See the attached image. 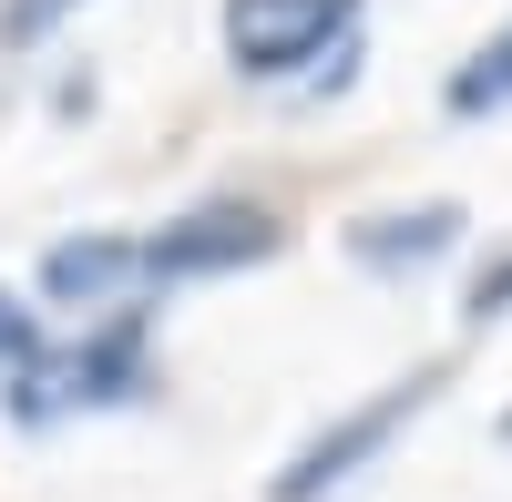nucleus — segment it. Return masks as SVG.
Segmentation results:
<instances>
[{"label": "nucleus", "mask_w": 512, "mask_h": 502, "mask_svg": "<svg viewBox=\"0 0 512 502\" xmlns=\"http://www.w3.org/2000/svg\"><path fill=\"white\" fill-rule=\"evenodd\" d=\"M154 390H164L154 298H134V308H103V318H82L72 339L41 349V369L11 400V421L21 431H72V421H103V410H144Z\"/></svg>", "instance_id": "f257e3e1"}, {"label": "nucleus", "mask_w": 512, "mask_h": 502, "mask_svg": "<svg viewBox=\"0 0 512 502\" xmlns=\"http://www.w3.org/2000/svg\"><path fill=\"white\" fill-rule=\"evenodd\" d=\"M441 390H451V359H420V369H400V380H379L369 400L328 410V421L277 462L267 502H338V492H349V482H359V472H369V462H379V451H390V441H400Z\"/></svg>", "instance_id": "f03ea898"}, {"label": "nucleus", "mask_w": 512, "mask_h": 502, "mask_svg": "<svg viewBox=\"0 0 512 502\" xmlns=\"http://www.w3.org/2000/svg\"><path fill=\"white\" fill-rule=\"evenodd\" d=\"M134 246H144V298H164V287L246 277V267L287 257V216L267 195H205L185 216H164V226H134Z\"/></svg>", "instance_id": "7ed1b4c3"}, {"label": "nucleus", "mask_w": 512, "mask_h": 502, "mask_svg": "<svg viewBox=\"0 0 512 502\" xmlns=\"http://www.w3.org/2000/svg\"><path fill=\"white\" fill-rule=\"evenodd\" d=\"M216 41H226L236 82H308L328 52L359 41V0H226Z\"/></svg>", "instance_id": "20e7f679"}, {"label": "nucleus", "mask_w": 512, "mask_h": 502, "mask_svg": "<svg viewBox=\"0 0 512 502\" xmlns=\"http://www.w3.org/2000/svg\"><path fill=\"white\" fill-rule=\"evenodd\" d=\"M144 298V246L134 226H72L41 246L31 267V308H72V318H103V308H134Z\"/></svg>", "instance_id": "39448f33"}, {"label": "nucleus", "mask_w": 512, "mask_h": 502, "mask_svg": "<svg viewBox=\"0 0 512 502\" xmlns=\"http://www.w3.org/2000/svg\"><path fill=\"white\" fill-rule=\"evenodd\" d=\"M461 236H472V216H461L451 195H420V205H379V216H349V226H338L349 267H369V277H420V267L461 257Z\"/></svg>", "instance_id": "423d86ee"}, {"label": "nucleus", "mask_w": 512, "mask_h": 502, "mask_svg": "<svg viewBox=\"0 0 512 502\" xmlns=\"http://www.w3.org/2000/svg\"><path fill=\"white\" fill-rule=\"evenodd\" d=\"M441 113H451V123H482V113H512V21H502V31H482L472 52L451 62V82H441Z\"/></svg>", "instance_id": "0eeeda50"}, {"label": "nucleus", "mask_w": 512, "mask_h": 502, "mask_svg": "<svg viewBox=\"0 0 512 502\" xmlns=\"http://www.w3.org/2000/svg\"><path fill=\"white\" fill-rule=\"evenodd\" d=\"M41 349H52V328H41V308L21 298L11 277H0V410L21 400V380L41 369Z\"/></svg>", "instance_id": "6e6552de"}, {"label": "nucleus", "mask_w": 512, "mask_h": 502, "mask_svg": "<svg viewBox=\"0 0 512 502\" xmlns=\"http://www.w3.org/2000/svg\"><path fill=\"white\" fill-rule=\"evenodd\" d=\"M72 11H93V0H0V52H41Z\"/></svg>", "instance_id": "1a4fd4ad"}, {"label": "nucleus", "mask_w": 512, "mask_h": 502, "mask_svg": "<svg viewBox=\"0 0 512 502\" xmlns=\"http://www.w3.org/2000/svg\"><path fill=\"white\" fill-rule=\"evenodd\" d=\"M492 318H512V246H492V257L461 277V328H492Z\"/></svg>", "instance_id": "9d476101"}, {"label": "nucleus", "mask_w": 512, "mask_h": 502, "mask_svg": "<svg viewBox=\"0 0 512 502\" xmlns=\"http://www.w3.org/2000/svg\"><path fill=\"white\" fill-rule=\"evenodd\" d=\"M359 62H369V41H349V52H328L308 82H297V93H308V103H328V93H349V82H359Z\"/></svg>", "instance_id": "9b49d317"}, {"label": "nucleus", "mask_w": 512, "mask_h": 502, "mask_svg": "<svg viewBox=\"0 0 512 502\" xmlns=\"http://www.w3.org/2000/svg\"><path fill=\"white\" fill-rule=\"evenodd\" d=\"M93 103H103V82H93V72H62V82H52V113H62V123H82Z\"/></svg>", "instance_id": "f8f14e48"}, {"label": "nucleus", "mask_w": 512, "mask_h": 502, "mask_svg": "<svg viewBox=\"0 0 512 502\" xmlns=\"http://www.w3.org/2000/svg\"><path fill=\"white\" fill-rule=\"evenodd\" d=\"M492 441H502V451H512V410H492Z\"/></svg>", "instance_id": "ddd939ff"}]
</instances>
